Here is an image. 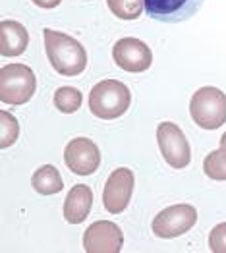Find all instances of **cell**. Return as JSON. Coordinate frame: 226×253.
I'll use <instances>...</instances> for the list:
<instances>
[{"label": "cell", "mask_w": 226, "mask_h": 253, "mask_svg": "<svg viewBox=\"0 0 226 253\" xmlns=\"http://www.w3.org/2000/svg\"><path fill=\"white\" fill-rule=\"evenodd\" d=\"M43 39H45L46 56L60 76L74 78V76H80L87 68V52L82 46V42L76 41L74 37L54 29H45Z\"/></svg>", "instance_id": "cell-1"}, {"label": "cell", "mask_w": 226, "mask_h": 253, "mask_svg": "<svg viewBox=\"0 0 226 253\" xmlns=\"http://www.w3.org/2000/svg\"><path fill=\"white\" fill-rule=\"evenodd\" d=\"M132 93L118 80H103L89 93V110L101 120H116L130 108Z\"/></svg>", "instance_id": "cell-2"}, {"label": "cell", "mask_w": 226, "mask_h": 253, "mask_svg": "<svg viewBox=\"0 0 226 253\" xmlns=\"http://www.w3.org/2000/svg\"><path fill=\"white\" fill-rule=\"evenodd\" d=\"M37 89V78L25 64H6L0 70V101L20 106L31 101Z\"/></svg>", "instance_id": "cell-3"}, {"label": "cell", "mask_w": 226, "mask_h": 253, "mask_svg": "<svg viewBox=\"0 0 226 253\" xmlns=\"http://www.w3.org/2000/svg\"><path fill=\"white\" fill-rule=\"evenodd\" d=\"M193 122L203 129H217L226 124V93L217 87H201L189 103Z\"/></svg>", "instance_id": "cell-4"}, {"label": "cell", "mask_w": 226, "mask_h": 253, "mask_svg": "<svg viewBox=\"0 0 226 253\" xmlns=\"http://www.w3.org/2000/svg\"><path fill=\"white\" fill-rule=\"evenodd\" d=\"M195 222H197V211H195V207L180 203V205L166 207L165 211L159 212L153 218L151 230H153V234L157 238L172 240V238H178L182 234L189 232Z\"/></svg>", "instance_id": "cell-5"}, {"label": "cell", "mask_w": 226, "mask_h": 253, "mask_svg": "<svg viewBox=\"0 0 226 253\" xmlns=\"http://www.w3.org/2000/svg\"><path fill=\"white\" fill-rule=\"evenodd\" d=\"M157 143L161 149V155L168 163V167L182 170L191 161L189 143L185 139L184 131L172 122H161L157 127Z\"/></svg>", "instance_id": "cell-6"}, {"label": "cell", "mask_w": 226, "mask_h": 253, "mask_svg": "<svg viewBox=\"0 0 226 253\" xmlns=\"http://www.w3.org/2000/svg\"><path fill=\"white\" fill-rule=\"evenodd\" d=\"M112 58L118 68L130 74H141L151 68L153 52L143 41L136 37H124L112 46Z\"/></svg>", "instance_id": "cell-7"}, {"label": "cell", "mask_w": 226, "mask_h": 253, "mask_svg": "<svg viewBox=\"0 0 226 253\" xmlns=\"http://www.w3.org/2000/svg\"><path fill=\"white\" fill-rule=\"evenodd\" d=\"M134 172L130 169H116L106 180L103 190V205L110 214H120L128 207L134 193Z\"/></svg>", "instance_id": "cell-8"}, {"label": "cell", "mask_w": 226, "mask_h": 253, "mask_svg": "<svg viewBox=\"0 0 226 253\" xmlns=\"http://www.w3.org/2000/svg\"><path fill=\"white\" fill-rule=\"evenodd\" d=\"M122 246V230L110 220H97L83 234V250L87 253H118Z\"/></svg>", "instance_id": "cell-9"}, {"label": "cell", "mask_w": 226, "mask_h": 253, "mask_svg": "<svg viewBox=\"0 0 226 253\" xmlns=\"http://www.w3.org/2000/svg\"><path fill=\"white\" fill-rule=\"evenodd\" d=\"M66 167L78 176H89L101 165V151L89 137H76L64 149Z\"/></svg>", "instance_id": "cell-10"}, {"label": "cell", "mask_w": 226, "mask_h": 253, "mask_svg": "<svg viewBox=\"0 0 226 253\" xmlns=\"http://www.w3.org/2000/svg\"><path fill=\"white\" fill-rule=\"evenodd\" d=\"M203 0H145V12L151 20L163 23H180L189 20Z\"/></svg>", "instance_id": "cell-11"}, {"label": "cell", "mask_w": 226, "mask_h": 253, "mask_svg": "<svg viewBox=\"0 0 226 253\" xmlns=\"http://www.w3.org/2000/svg\"><path fill=\"white\" fill-rule=\"evenodd\" d=\"M93 207V191L85 184L74 186L64 201V218L70 224H82Z\"/></svg>", "instance_id": "cell-12"}, {"label": "cell", "mask_w": 226, "mask_h": 253, "mask_svg": "<svg viewBox=\"0 0 226 253\" xmlns=\"http://www.w3.org/2000/svg\"><path fill=\"white\" fill-rule=\"evenodd\" d=\"M29 44V33L20 21H0V54L2 56H20Z\"/></svg>", "instance_id": "cell-13"}, {"label": "cell", "mask_w": 226, "mask_h": 253, "mask_svg": "<svg viewBox=\"0 0 226 253\" xmlns=\"http://www.w3.org/2000/svg\"><path fill=\"white\" fill-rule=\"evenodd\" d=\"M31 186L41 195H54V193H60L64 188L60 172L52 165H45V167L35 170V174L31 178Z\"/></svg>", "instance_id": "cell-14"}, {"label": "cell", "mask_w": 226, "mask_h": 253, "mask_svg": "<svg viewBox=\"0 0 226 253\" xmlns=\"http://www.w3.org/2000/svg\"><path fill=\"white\" fill-rule=\"evenodd\" d=\"M203 172L211 180L226 182V145L217 151H211L203 161Z\"/></svg>", "instance_id": "cell-15"}, {"label": "cell", "mask_w": 226, "mask_h": 253, "mask_svg": "<svg viewBox=\"0 0 226 253\" xmlns=\"http://www.w3.org/2000/svg\"><path fill=\"white\" fill-rule=\"evenodd\" d=\"M108 10L118 20H137L145 10V0H106Z\"/></svg>", "instance_id": "cell-16"}, {"label": "cell", "mask_w": 226, "mask_h": 253, "mask_svg": "<svg viewBox=\"0 0 226 253\" xmlns=\"http://www.w3.org/2000/svg\"><path fill=\"white\" fill-rule=\"evenodd\" d=\"M83 95L80 89L76 87H60L54 93V106L64 112V114H72L82 106Z\"/></svg>", "instance_id": "cell-17"}, {"label": "cell", "mask_w": 226, "mask_h": 253, "mask_svg": "<svg viewBox=\"0 0 226 253\" xmlns=\"http://www.w3.org/2000/svg\"><path fill=\"white\" fill-rule=\"evenodd\" d=\"M20 135V124L8 110H0V147L8 149Z\"/></svg>", "instance_id": "cell-18"}, {"label": "cell", "mask_w": 226, "mask_h": 253, "mask_svg": "<svg viewBox=\"0 0 226 253\" xmlns=\"http://www.w3.org/2000/svg\"><path fill=\"white\" fill-rule=\"evenodd\" d=\"M209 250L213 253H226V222L217 224L209 234Z\"/></svg>", "instance_id": "cell-19"}, {"label": "cell", "mask_w": 226, "mask_h": 253, "mask_svg": "<svg viewBox=\"0 0 226 253\" xmlns=\"http://www.w3.org/2000/svg\"><path fill=\"white\" fill-rule=\"evenodd\" d=\"M35 6H39V8H45V10H50V8H56L58 4H60L62 0H31Z\"/></svg>", "instance_id": "cell-20"}, {"label": "cell", "mask_w": 226, "mask_h": 253, "mask_svg": "<svg viewBox=\"0 0 226 253\" xmlns=\"http://www.w3.org/2000/svg\"><path fill=\"white\" fill-rule=\"evenodd\" d=\"M221 145H223V147L226 145V131L223 133V137H221Z\"/></svg>", "instance_id": "cell-21"}]
</instances>
